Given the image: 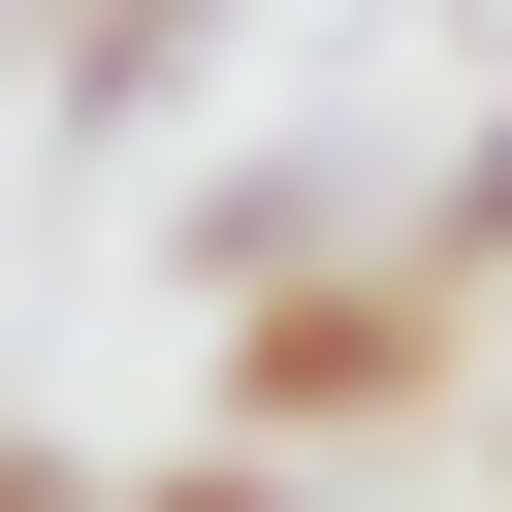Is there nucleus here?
Here are the masks:
<instances>
[{"mask_svg": "<svg viewBox=\"0 0 512 512\" xmlns=\"http://www.w3.org/2000/svg\"><path fill=\"white\" fill-rule=\"evenodd\" d=\"M96 512H288V448H192V480H96Z\"/></svg>", "mask_w": 512, "mask_h": 512, "instance_id": "obj_3", "label": "nucleus"}, {"mask_svg": "<svg viewBox=\"0 0 512 512\" xmlns=\"http://www.w3.org/2000/svg\"><path fill=\"white\" fill-rule=\"evenodd\" d=\"M416 256H448V288H512V96L448 128V192H416Z\"/></svg>", "mask_w": 512, "mask_h": 512, "instance_id": "obj_2", "label": "nucleus"}, {"mask_svg": "<svg viewBox=\"0 0 512 512\" xmlns=\"http://www.w3.org/2000/svg\"><path fill=\"white\" fill-rule=\"evenodd\" d=\"M0 512H96V480H64V448H0Z\"/></svg>", "mask_w": 512, "mask_h": 512, "instance_id": "obj_4", "label": "nucleus"}, {"mask_svg": "<svg viewBox=\"0 0 512 512\" xmlns=\"http://www.w3.org/2000/svg\"><path fill=\"white\" fill-rule=\"evenodd\" d=\"M416 384H448V256H288L256 352H224V448H352V416H416Z\"/></svg>", "mask_w": 512, "mask_h": 512, "instance_id": "obj_1", "label": "nucleus"}]
</instances>
